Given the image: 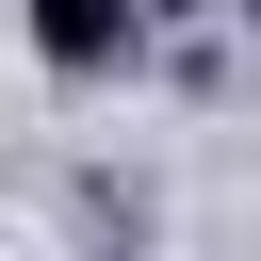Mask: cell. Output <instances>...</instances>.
<instances>
[{"instance_id": "obj_2", "label": "cell", "mask_w": 261, "mask_h": 261, "mask_svg": "<svg viewBox=\"0 0 261 261\" xmlns=\"http://www.w3.org/2000/svg\"><path fill=\"white\" fill-rule=\"evenodd\" d=\"M147 16H212V0H147Z\"/></svg>"}, {"instance_id": "obj_3", "label": "cell", "mask_w": 261, "mask_h": 261, "mask_svg": "<svg viewBox=\"0 0 261 261\" xmlns=\"http://www.w3.org/2000/svg\"><path fill=\"white\" fill-rule=\"evenodd\" d=\"M228 16H245V49H261V0H228Z\"/></svg>"}, {"instance_id": "obj_1", "label": "cell", "mask_w": 261, "mask_h": 261, "mask_svg": "<svg viewBox=\"0 0 261 261\" xmlns=\"http://www.w3.org/2000/svg\"><path fill=\"white\" fill-rule=\"evenodd\" d=\"M33 49H49V82H114L147 49V0H33Z\"/></svg>"}]
</instances>
